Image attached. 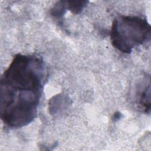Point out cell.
I'll return each mask as SVG.
<instances>
[{
	"label": "cell",
	"mask_w": 151,
	"mask_h": 151,
	"mask_svg": "<svg viewBox=\"0 0 151 151\" xmlns=\"http://www.w3.org/2000/svg\"><path fill=\"white\" fill-rule=\"evenodd\" d=\"M46 77L41 58L21 54L14 57L1 78L0 113L6 126L20 128L35 119Z\"/></svg>",
	"instance_id": "1"
},
{
	"label": "cell",
	"mask_w": 151,
	"mask_h": 151,
	"mask_svg": "<svg viewBox=\"0 0 151 151\" xmlns=\"http://www.w3.org/2000/svg\"><path fill=\"white\" fill-rule=\"evenodd\" d=\"M67 9L65 1H58L51 9V14L55 18H61Z\"/></svg>",
	"instance_id": "5"
},
{
	"label": "cell",
	"mask_w": 151,
	"mask_h": 151,
	"mask_svg": "<svg viewBox=\"0 0 151 151\" xmlns=\"http://www.w3.org/2000/svg\"><path fill=\"white\" fill-rule=\"evenodd\" d=\"M88 2L87 1H65L67 9L74 14H78L87 6Z\"/></svg>",
	"instance_id": "4"
},
{
	"label": "cell",
	"mask_w": 151,
	"mask_h": 151,
	"mask_svg": "<svg viewBox=\"0 0 151 151\" xmlns=\"http://www.w3.org/2000/svg\"><path fill=\"white\" fill-rule=\"evenodd\" d=\"M138 104L139 108L145 113H150V84L146 83L142 87L137 93Z\"/></svg>",
	"instance_id": "3"
},
{
	"label": "cell",
	"mask_w": 151,
	"mask_h": 151,
	"mask_svg": "<svg viewBox=\"0 0 151 151\" xmlns=\"http://www.w3.org/2000/svg\"><path fill=\"white\" fill-rule=\"evenodd\" d=\"M151 27L146 19L136 15H119L113 20L110 37L113 46L129 54L132 50L148 42Z\"/></svg>",
	"instance_id": "2"
}]
</instances>
